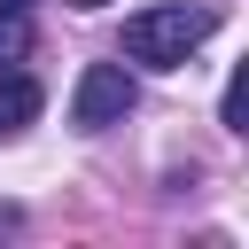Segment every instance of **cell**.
Returning <instances> with one entry per match:
<instances>
[{
  "instance_id": "cell-4",
  "label": "cell",
  "mask_w": 249,
  "mask_h": 249,
  "mask_svg": "<svg viewBox=\"0 0 249 249\" xmlns=\"http://www.w3.org/2000/svg\"><path fill=\"white\" fill-rule=\"evenodd\" d=\"M31 54V8H0V70Z\"/></svg>"
},
{
  "instance_id": "cell-5",
  "label": "cell",
  "mask_w": 249,
  "mask_h": 249,
  "mask_svg": "<svg viewBox=\"0 0 249 249\" xmlns=\"http://www.w3.org/2000/svg\"><path fill=\"white\" fill-rule=\"evenodd\" d=\"M70 8H109V0H70Z\"/></svg>"
},
{
  "instance_id": "cell-3",
  "label": "cell",
  "mask_w": 249,
  "mask_h": 249,
  "mask_svg": "<svg viewBox=\"0 0 249 249\" xmlns=\"http://www.w3.org/2000/svg\"><path fill=\"white\" fill-rule=\"evenodd\" d=\"M31 117H39V86L23 70H0V140H16Z\"/></svg>"
},
{
  "instance_id": "cell-6",
  "label": "cell",
  "mask_w": 249,
  "mask_h": 249,
  "mask_svg": "<svg viewBox=\"0 0 249 249\" xmlns=\"http://www.w3.org/2000/svg\"><path fill=\"white\" fill-rule=\"evenodd\" d=\"M0 8H31V0H0Z\"/></svg>"
},
{
  "instance_id": "cell-2",
  "label": "cell",
  "mask_w": 249,
  "mask_h": 249,
  "mask_svg": "<svg viewBox=\"0 0 249 249\" xmlns=\"http://www.w3.org/2000/svg\"><path fill=\"white\" fill-rule=\"evenodd\" d=\"M132 101H140V86L124 78V62H86V78L70 93V124L78 132H109V124L132 117Z\"/></svg>"
},
{
  "instance_id": "cell-1",
  "label": "cell",
  "mask_w": 249,
  "mask_h": 249,
  "mask_svg": "<svg viewBox=\"0 0 249 249\" xmlns=\"http://www.w3.org/2000/svg\"><path fill=\"white\" fill-rule=\"evenodd\" d=\"M210 31H218V8H187V0L140 8V16H124V62H140V70H179Z\"/></svg>"
}]
</instances>
